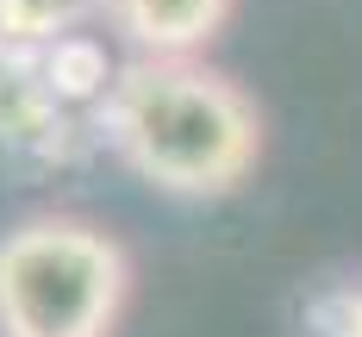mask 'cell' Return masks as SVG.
Returning a JSON list of instances; mask_svg holds the SVG:
<instances>
[{
    "instance_id": "6da1fadb",
    "label": "cell",
    "mask_w": 362,
    "mask_h": 337,
    "mask_svg": "<svg viewBox=\"0 0 362 337\" xmlns=\"http://www.w3.org/2000/svg\"><path fill=\"white\" fill-rule=\"evenodd\" d=\"M107 144L156 194L218 200L256 169L262 112L200 57H132L107 81Z\"/></svg>"
},
{
    "instance_id": "7a4b0ae2",
    "label": "cell",
    "mask_w": 362,
    "mask_h": 337,
    "mask_svg": "<svg viewBox=\"0 0 362 337\" xmlns=\"http://www.w3.org/2000/svg\"><path fill=\"white\" fill-rule=\"evenodd\" d=\"M132 294L125 244L88 219L0 231V337H112Z\"/></svg>"
},
{
    "instance_id": "3957f363",
    "label": "cell",
    "mask_w": 362,
    "mask_h": 337,
    "mask_svg": "<svg viewBox=\"0 0 362 337\" xmlns=\"http://www.w3.org/2000/svg\"><path fill=\"white\" fill-rule=\"evenodd\" d=\"M107 19L138 44V57H194L225 32L231 0H107Z\"/></svg>"
},
{
    "instance_id": "277c9868",
    "label": "cell",
    "mask_w": 362,
    "mask_h": 337,
    "mask_svg": "<svg viewBox=\"0 0 362 337\" xmlns=\"http://www.w3.org/2000/svg\"><path fill=\"white\" fill-rule=\"evenodd\" d=\"M319 337H362V288H337L313 306Z\"/></svg>"
}]
</instances>
